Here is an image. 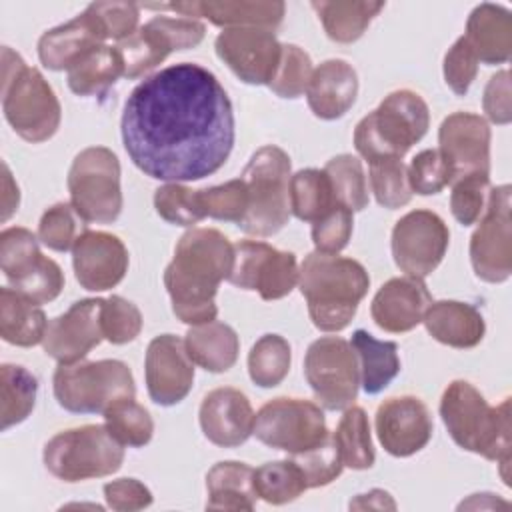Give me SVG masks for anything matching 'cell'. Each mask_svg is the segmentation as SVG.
<instances>
[{
    "instance_id": "obj_57",
    "label": "cell",
    "mask_w": 512,
    "mask_h": 512,
    "mask_svg": "<svg viewBox=\"0 0 512 512\" xmlns=\"http://www.w3.org/2000/svg\"><path fill=\"white\" fill-rule=\"evenodd\" d=\"M108 508L118 512H136L152 504V492L136 478H118L104 484Z\"/></svg>"
},
{
    "instance_id": "obj_50",
    "label": "cell",
    "mask_w": 512,
    "mask_h": 512,
    "mask_svg": "<svg viewBox=\"0 0 512 512\" xmlns=\"http://www.w3.org/2000/svg\"><path fill=\"white\" fill-rule=\"evenodd\" d=\"M102 334L112 344H128L142 330V314L138 306L122 296L102 300Z\"/></svg>"
},
{
    "instance_id": "obj_46",
    "label": "cell",
    "mask_w": 512,
    "mask_h": 512,
    "mask_svg": "<svg viewBox=\"0 0 512 512\" xmlns=\"http://www.w3.org/2000/svg\"><path fill=\"white\" fill-rule=\"evenodd\" d=\"M292 460L302 470L308 488L328 486L330 482H334L342 474V468H344L338 446H336L334 436L330 432L320 444L312 446L306 452L294 454Z\"/></svg>"
},
{
    "instance_id": "obj_16",
    "label": "cell",
    "mask_w": 512,
    "mask_h": 512,
    "mask_svg": "<svg viewBox=\"0 0 512 512\" xmlns=\"http://www.w3.org/2000/svg\"><path fill=\"white\" fill-rule=\"evenodd\" d=\"M450 242L446 222L432 210H412L392 228V256L396 266L414 278L432 274Z\"/></svg>"
},
{
    "instance_id": "obj_8",
    "label": "cell",
    "mask_w": 512,
    "mask_h": 512,
    "mask_svg": "<svg viewBox=\"0 0 512 512\" xmlns=\"http://www.w3.org/2000/svg\"><path fill=\"white\" fill-rule=\"evenodd\" d=\"M46 470L64 482L104 478L120 470L124 446L102 424H86L58 432L42 452Z\"/></svg>"
},
{
    "instance_id": "obj_43",
    "label": "cell",
    "mask_w": 512,
    "mask_h": 512,
    "mask_svg": "<svg viewBox=\"0 0 512 512\" xmlns=\"http://www.w3.org/2000/svg\"><path fill=\"white\" fill-rule=\"evenodd\" d=\"M38 236L28 228L12 226L0 234V268L10 284L32 272L42 260Z\"/></svg>"
},
{
    "instance_id": "obj_38",
    "label": "cell",
    "mask_w": 512,
    "mask_h": 512,
    "mask_svg": "<svg viewBox=\"0 0 512 512\" xmlns=\"http://www.w3.org/2000/svg\"><path fill=\"white\" fill-rule=\"evenodd\" d=\"M336 204L324 170L304 168L290 176V212L304 222H316Z\"/></svg>"
},
{
    "instance_id": "obj_47",
    "label": "cell",
    "mask_w": 512,
    "mask_h": 512,
    "mask_svg": "<svg viewBox=\"0 0 512 512\" xmlns=\"http://www.w3.org/2000/svg\"><path fill=\"white\" fill-rule=\"evenodd\" d=\"M312 72L314 68L308 52L296 44H282L280 66L268 88L280 98L294 100L306 92Z\"/></svg>"
},
{
    "instance_id": "obj_59",
    "label": "cell",
    "mask_w": 512,
    "mask_h": 512,
    "mask_svg": "<svg viewBox=\"0 0 512 512\" xmlns=\"http://www.w3.org/2000/svg\"><path fill=\"white\" fill-rule=\"evenodd\" d=\"M350 510H396V502L386 490L374 488L366 494H358L350 500Z\"/></svg>"
},
{
    "instance_id": "obj_20",
    "label": "cell",
    "mask_w": 512,
    "mask_h": 512,
    "mask_svg": "<svg viewBox=\"0 0 512 512\" xmlns=\"http://www.w3.org/2000/svg\"><path fill=\"white\" fill-rule=\"evenodd\" d=\"M376 436L382 448L406 458L420 452L432 438V416L428 406L416 396H394L376 410Z\"/></svg>"
},
{
    "instance_id": "obj_10",
    "label": "cell",
    "mask_w": 512,
    "mask_h": 512,
    "mask_svg": "<svg viewBox=\"0 0 512 512\" xmlns=\"http://www.w3.org/2000/svg\"><path fill=\"white\" fill-rule=\"evenodd\" d=\"M68 192L78 218L112 224L122 212L118 156L106 146H88L78 152L68 172Z\"/></svg>"
},
{
    "instance_id": "obj_7",
    "label": "cell",
    "mask_w": 512,
    "mask_h": 512,
    "mask_svg": "<svg viewBox=\"0 0 512 512\" xmlns=\"http://www.w3.org/2000/svg\"><path fill=\"white\" fill-rule=\"evenodd\" d=\"M290 156L274 144L258 148L242 180L248 188V212L238 224L252 236H272L290 220Z\"/></svg>"
},
{
    "instance_id": "obj_11",
    "label": "cell",
    "mask_w": 512,
    "mask_h": 512,
    "mask_svg": "<svg viewBox=\"0 0 512 512\" xmlns=\"http://www.w3.org/2000/svg\"><path fill=\"white\" fill-rule=\"evenodd\" d=\"M304 376L322 408L346 410L360 388V366L352 344L340 336L314 340L304 356Z\"/></svg>"
},
{
    "instance_id": "obj_52",
    "label": "cell",
    "mask_w": 512,
    "mask_h": 512,
    "mask_svg": "<svg viewBox=\"0 0 512 512\" xmlns=\"http://www.w3.org/2000/svg\"><path fill=\"white\" fill-rule=\"evenodd\" d=\"M352 210L346 206L334 204L330 210H326L316 222H312V242L316 252L324 254H338L344 250L352 236Z\"/></svg>"
},
{
    "instance_id": "obj_3",
    "label": "cell",
    "mask_w": 512,
    "mask_h": 512,
    "mask_svg": "<svg viewBox=\"0 0 512 512\" xmlns=\"http://www.w3.org/2000/svg\"><path fill=\"white\" fill-rule=\"evenodd\" d=\"M440 416L450 438L462 450L498 462L504 484H510V398L490 406L470 382L452 380L440 398Z\"/></svg>"
},
{
    "instance_id": "obj_1",
    "label": "cell",
    "mask_w": 512,
    "mask_h": 512,
    "mask_svg": "<svg viewBox=\"0 0 512 512\" xmlns=\"http://www.w3.org/2000/svg\"><path fill=\"white\" fill-rule=\"evenodd\" d=\"M120 134L140 172L162 182H192L226 164L236 122L218 78L200 64L180 62L130 92Z\"/></svg>"
},
{
    "instance_id": "obj_4",
    "label": "cell",
    "mask_w": 512,
    "mask_h": 512,
    "mask_svg": "<svg viewBox=\"0 0 512 512\" xmlns=\"http://www.w3.org/2000/svg\"><path fill=\"white\" fill-rule=\"evenodd\" d=\"M368 286L370 276L354 258L310 252L298 268V288L308 302L312 324L322 332L344 330Z\"/></svg>"
},
{
    "instance_id": "obj_44",
    "label": "cell",
    "mask_w": 512,
    "mask_h": 512,
    "mask_svg": "<svg viewBox=\"0 0 512 512\" xmlns=\"http://www.w3.org/2000/svg\"><path fill=\"white\" fill-rule=\"evenodd\" d=\"M196 202L202 216L240 224L248 212V188L242 178L218 186L196 190Z\"/></svg>"
},
{
    "instance_id": "obj_29",
    "label": "cell",
    "mask_w": 512,
    "mask_h": 512,
    "mask_svg": "<svg viewBox=\"0 0 512 512\" xmlns=\"http://www.w3.org/2000/svg\"><path fill=\"white\" fill-rule=\"evenodd\" d=\"M464 38L472 46L478 62L504 64L512 54V16L498 4L476 6L466 22Z\"/></svg>"
},
{
    "instance_id": "obj_32",
    "label": "cell",
    "mask_w": 512,
    "mask_h": 512,
    "mask_svg": "<svg viewBox=\"0 0 512 512\" xmlns=\"http://www.w3.org/2000/svg\"><path fill=\"white\" fill-rule=\"evenodd\" d=\"M48 320L40 304L28 300L14 288L0 290V336L12 346L30 348L42 342Z\"/></svg>"
},
{
    "instance_id": "obj_58",
    "label": "cell",
    "mask_w": 512,
    "mask_h": 512,
    "mask_svg": "<svg viewBox=\"0 0 512 512\" xmlns=\"http://www.w3.org/2000/svg\"><path fill=\"white\" fill-rule=\"evenodd\" d=\"M482 106H484L488 120L494 124H508L512 120L510 72L508 70H500L488 80L484 98H482Z\"/></svg>"
},
{
    "instance_id": "obj_18",
    "label": "cell",
    "mask_w": 512,
    "mask_h": 512,
    "mask_svg": "<svg viewBox=\"0 0 512 512\" xmlns=\"http://www.w3.org/2000/svg\"><path fill=\"white\" fill-rule=\"evenodd\" d=\"M102 298H84L74 302L64 314L48 320L42 348L58 364L82 360L104 338L102 334Z\"/></svg>"
},
{
    "instance_id": "obj_27",
    "label": "cell",
    "mask_w": 512,
    "mask_h": 512,
    "mask_svg": "<svg viewBox=\"0 0 512 512\" xmlns=\"http://www.w3.org/2000/svg\"><path fill=\"white\" fill-rule=\"evenodd\" d=\"M170 10L180 12L186 18H206L216 26L226 28H266L274 30L280 26L286 4L284 2H176L168 4Z\"/></svg>"
},
{
    "instance_id": "obj_19",
    "label": "cell",
    "mask_w": 512,
    "mask_h": 512,
    "mask_svg": "<svg viewBox=\"0 0 512 512\" xmlns=\"http://www.w3.org/2000/svg\"><path fill=\"white\" fill-rule=\"evenodd\" d=\"M144 374L152 402L160 406L182 402L194 384V362L186 352L184 340L174 334L156 336L146 350Z\"/></svg>"
},
{
    "instance_id": "obj_60",
    "label": "cell",
    "mask_w": 512,
    "mask_h": 512,
    "mask_svg": "<svg viewBox=\"0 0 512 512\" xmlns=\"http://www.w3.org/2000/svg\"><path fill=\"white\" fill-rule=\"evenodd\" d=\"M20 204V190L14 182L8 166L2 162V222H6Z\"/></svg>"
},
{
    "instance_id": "obj_21",
    "label": "cell",
    "mask_w": 512,
    "mask_h": 512,
    "mask_svg": "<svg viewBox=\"0 0 512 512\" xmlns=\"http://www.w3.org/2000/svg\"><path fill=\"white\" fill-rule=\"evenodd\" d=\"M438 144L454 180L468 174H490V126L482 116L474 112L446 116L438 130Z\"/></svg>"
},
{
    "instance_id": "obj_53",
    "label": "cell",
    "mask_w": 512,
    "mask_h": 512,
    "mask_svg": "<svg viewBox=\"0 0 512 512\" xmlns=\"http://www.w3.org/2000/svg\"><path fill=\"white\" fill-rule=\"evenodd\" d=\"M74 208L70 204L58 202L50 206L40 222H38V240L56 252L72 250L76 242V222H74Z\"/></svg>"
},
{
    "instance_id": "obj_42",
    "label": "cell",
    "mask_w": 512,
    "mask_h": 512,
    "mask_svg": "<svg viewBox=\"0 0 512 512\" xmlns=\"http://www.w3.org/2000/svg\"><path fill=\"white\" fill-rule=\"evenodd\" d=\"M330 180L336 204L346 206L352 212H360L368 206V184L362 162L352 154H338L324 166Z\"/></svg>"
},
{
    "instance_id": "obj_9",
    "label": "cell",
    "mask_w": 512,
    "mask_h": 512,
    "mask_svg": "<svg viewBox=\"0 0 512 512\" xmlns=\"http://www.w3.org/2000/svg\"><path fill=\"white\" fill-rule=\"evenodd\" d=\"M54 398L74 414H104L120 398H134L136 386L128 364L120 360H78L60 364L52 378Z\"/></svg>"
},
{
    "instance_id": "obj_41",
    "label": "cell",
    "mask_w": 512,
    "mask_h": 512,
    "mask_svg": "<svg viewBox=\"0 0 512 512\" xmlns=\"http://www.w3.org/2000/svg\"><path fill=\"white\" fill-rule=\"evenodd\" d=\"M254 488L258 498L268 504H288L308 490L302 470L294 460L266 462L254 470Z\"/></svg>"
},
{
    "instance_id": "obj_13",
    "label": "cell",
    "mask_w": 512,
    "mask_h": 512,
    "mask_svg": "<svg viewBox=\"0 0 512 512\" xmlns=\"http://www.w3.org/2000/svg\"><path fill=\"white\" fill-rule=\"evenodd\" d=\"M206 28L194 18L154 16L116 48L124 60V76L136 80L162 64L172 52L194 48L204 40Z\"/></svg>"
},
{
    "instance_id": "obj_34",
    "label": "cell",
    "mask_w": 512,
    "mask_h": 512,
    "mask_svg": "<svg viewBox=\"0 0 512 512\" xmlns=\"http://www.w3.org/2000/svg\"><path fill=\"white\" fill-rule=\"evenodd\" d=\"M124 76V60L116 46L102 44L68 70V86L78 96H104Z\"/></svg>"
},
{
    "instance_id": "obj_33",
    "label": "cell",
    "mask_w": 512,
    "mask_h": 512,
    "mask_svg": "<svg viewBox=\"0 0 512 512\" xmlns=\"http://www.w3.org/2000/svg\"><path fill=\"white\" fill-rule=\"evenodd\" d=\"M360 366V384L366 394H380L400 372L398 344L378 340L366 330H356L350 340Z\"/></svg>"
},
{
    "instance_id": "obj_26",
    "label": "cell",
    "mask_w": 512,
    "mask_h": 512,
    "mask_svg": "<svg viewBox=\"0 0 512 512\" xmlns=\"http://www.w3.org/2000/svg\"><path fill=\"white\" fill-rule=\"evenodd\" d=\"M358 96V74L346 60L330 58L314 68L306 88L312 114L320 120L342 118Z\"/></svg>"
},
{
    "instance_id": "obj_49",
    "label": "cell",
    "mask_w": 512,
    "mask_h": 512,
    "mask_svg": "<svg viewBox=\"0 0 512 512\" xmlns=\"http://www.w3.org/2000/svg\"><path fill=\"white\" fill-rule=\"evenodd\" d=\"M154 208L162 220L176 226H194L204 220L196 202V190L180 182H166L156 188Z\"/></svg>"
},
{
    "instance_id": "obj_17",
    "label": "cell",
    "mask_w": 512,
    "mask_h": 512,
    "mask_svg": "<svg viewBox=\"0 0 512 512\" xmlns=\"http://www.w3.org/2000/svg\"><path fill=\"white\" fill-rule=\"evenodd\" d=\"M218 58L246 84L270 86L282 58L274 30L226 28L214 42Z\"/></svg>"
},
{
    "instance_id": "obj_6",
    "label": "cell",
    "mask_w": 512,
    "mask_h": 512,
    "mask_svg": "<svg viewBox=\"0 0 512 512\" xmlns=\"http://www.w3.org/2000/svg\"><path fill=\"white\" fill-rule=\"evenodd\" d=\"M430 124L428 104L418 92L394 90L354 130V148L368 162L400 158L424 138Z\"/></svg>"
},
{
    "instance_id": "obj_15",
    "label": "cell",
    "mask_w": 512,
    "mask_h": 512,
    "mask_svg": "<svg viewBox=\"0 0 512 512\" xmlns=\"http://www.w3.org/2000/svg\"><path fill=\"white\" fill-rule=\"evenodd\" d=\"M228 282L242 290H254L264 300H280L298 284V262L292 252L276 250L260 240L234 244V266Z\"/></svg>"
},
{
    "instance_id": "obj_22",
    "label": "cell",
    "mask_w": 512,
    "mask_h": 512,
    "mask_svg": "<svg viewBox=\"0 0 512 512\" xmlns=\"http://www.w3.org/2000/svg\"><path fill=\"white\" fill-rule=\"evenodd\" d=\"M72 266L84 290L104 292L122 282L128 270L124 242L102 230H84L72 246Z\"/></svg>"
},
{
    "instance_id": "obj_45",
    "label": "cell",
    "mask_w": 512,
    "mask_h": 512,
    "mask_svg": "<svg viewBox=\"0 0 512 512\" xmlns=\"http://www.w3.org/2000/svg\"><path fill=\"white\" fill-rule=\"evenodd\" d=\"M370 164V188L380 206L388 210L402 208L410 202L412 190L408 184V172L400 158L374 160Z\"/></svg>"
},
{
    "instance_id": "obj_12",
    "label": "cell",
    "mask_w": 512,
    "mask_h": 512,
    "mask_svg": "<svg viewBox=\"0 0 512 512\" xmlns=\"http://www.w3.org/2000/svg\"><path fill=\"white\" fill-rule=\"evenodd\" d=\"M252 434L262 444L294 456L320 444L328 436V428L318 404L280 396L258 410Z\"/></svg>"
},
{
    "instance_id": "obj_30",
    "label": "cell",
    "mask_w": 512,
    "mask_h": 512,
    "mask_svg": "<svg viewBox=\"0 0 512 512\" xmlns=\"http://www.w3.org/2000/svg\"><path fill=\"white\" fill-rule=\"evenodd\" d=\"M190 360L206 372H226L238 360L240 340L232 326L212 320L206 324L190 326L184 338Z\"/></svg>"
},
{
    "instance_id": "obj_25",
    "label": "cell",
    "mask_w": 512,
    "mask_h": 512,
    "mask_svg": "<svg viewBox=\"0 0 512 512\" xmlns=\"http://www.w3.org/2000/svg\"><path fill=\"white\" fill-rule=\"evenodd\" d=\"M106 34L96 16L86 8L76 18L46 30L38 40L40 62L54 72L70 70L82 56L104 44Z\"/></svg>"
},
{
    "instance_id": "obj_23",
    "label": "cell",
    "mask_w": 512,
    "mask_h": 512,
    "mask_svg": "<svg viewBox=\"0 0 512 512\" xmlns=\"http://www.w3.org/2000/svg\"><path fill=\"white\" fill-rule=\"evenodd\" d=\"M254 418L248 396L230 386L208 392L198 412L202 434L220 448L244 444L252 436Z\"/></svg>"
},
{
    "instance_id": "obj_51",
    "label": "cell",
    "mask_w": 512,
    "mask_h": 512,
    "mask_svg": "<svg viewBox=\"0 0 512 512\" xmlns=\"http://www.w3.org/2000/svg\"><path fill=\"white\" fill-rule=\"evenodd\" d=\"M490 174H468L452 182L450 210L462 226H472L480 220L486 208V192Z\"/></svg>"
},
{
    "instance_id": "obj_39",
    "label": "cell",
    "mask_w": 512,
    "mask_h": 512,
    "mask_svg": "<svg viewBox=\"0 0 512 512\" xmlns=\"http://www.w3.org/2000/svg\"><path fill=\"white\" fill-rule=\"evenodd\" d=\"M290 362L292 352L288 340L280 334H264L248 354L250 380L260 388H274L288 376Z\"/></svg>"
},
{
    "instance_id": "obj_54",
    "label": "cell",
    "mask_w": 512,
    "mask_h": 512,
    "mask_svg": "<svg viewBox=\"0 0 512 512\" xmlns=\"http://www.w3.org/2000/svg\"><path fill=\"white\" fill-rule=\"evenodd\" d=\"M12 288L36 304H46L58 298V294L62 292L64 274H62V268L52 258L42 256L38 266L32 272H28L24 278L16 280Z\"/></svg>"
},
{
    "instance_id": "obj_40",
    "label": "cell",
    "mask_w": 512,
    "mask_h": 512,
    "mask_svg": "<svg viewBox=\"0 0 512 512\" xmlns=\"http://www.w3.org/2000/svg\"><path fill=\"white\" fill-rule=\"evenodd\" d=\"M104 426L122 444L142 448L152 440L154 422L150 412L134 398H120L104 410Z\"/></svg>"
},
{
    "instance_id": "obj_48",
    "label": "cell",
    "mask_w": 512,
    "mask_h": 512,
    "mask_svg": "<svg viewBox=\"0 0 512 512\" xmlns=\"http://www.w3.org/2000/svg\"><path fill=\"white\" fill-rule=\"evenodd\" d=\"M406 172H408L410 190L420 196L438 194L454 180L452 168L446 162V158L440 154L438 148L418 152L412 158Z\"/></svg>"
},
{
    "instance_id": "obj_14",
    "label": "cell",
    "mask_w": 512,
    "mask_h": 512,
    "mask_svg": "<svg viewBox=\"0 0 512 512\" xmlns=\"http://www.w3.org/2000/svg\"><path fill=\"white\" fill-rule=\"evenodd\" d=\"M508 184L490 190L484 216L470 238L474 274L490 284L506 282L512 274V218Z\"/></svg>"
},
{
    "instance_id": "obj_31",
    "label": "cell",
    "mask_w": 512,
    "mask_h": 512,
    "mask_svg": "<svg viewBox=\"0 0 512 512\" xmlns=\"http://www.w3.org/2000/svg\"><path fill=\"white\" fill-rule=\"evenodd\" d=\"M206 490L208 510L252 512L258 498L254 488V468L236 460L218 462L206 474Z\"/></svg>"
},
{
    "instance_id": "obj_37",
    "label": "cell",
    "mask_w": 512,
    "mask_h": 512,
    "mask_svg": "<svg viewBox=\"0 0 512 512\" xmlns=\"http://www.w3.org/2000/svg\"><path fill=\"white\" fill-rule=\"evenodd\" d=\"M332 436L344 466L352 470L372 468L376 454L370 438V422L364 408L354 404L348 406Z\"/></svg>"
},
{
    "instance_id": "obj_24",
    "label": "cell",
    "mask_w": 512,
    "mask_h": 512,
    "mask_svg": "<svg viewBox=\"0 0 512 512\" xmlns=\"http://www.w3.org/2000/svg\"><path fill=\"white\" fill-rule=\"evenodd\" d=\"M432 304V296L422 278L402 276L390 278L380 286L372 298L370 314L378 328L394 334L410 332L416 328L426 308Z\"/></svg>"
},
{
    "instance_id": "obj_56",
    "label": "cell",
    "mask_w": 512,
    "mask_h": 512,
    "mask_svg": "<svg viewBox=\"0 0 512 512\" xmlns=\"http://www.w3.org/2000/svg\"><path fill=\"white\" fill-rule=\"evenodd\" d=\"M442 72H444V82L454 94L464 96L470 90L478 72V58L464 36H460L452 44V48L446 52Z\"/></svg>"
},
{
    "instance_id": "obj_2",
    "label": "cell",
    "mask_w": 512,
    "mask_h": 512,
    "mask_svg": "<svg viewBox=\"0 0 512 512\" xmlns=\"http://www.w3.org/2000/svg\"><path fill=\"white\" fill-rule=\"evenodd\" d=\"M234 266V244L214 228H192L182 234L174 258L164 270V286L174 316L198 326L216 320L218 286Z\"/></svg>"
},
{
    "instance_id": "obj_5",
    "label": "cell",
    "mask_w": 512,
    "mask_h": 512,
    "mask_svg": "<svg viewBox=\"0 0 512 512\" xmlns=\"http://www.w3.org/2000/svg\"><path fill=\"white\" fill-rule=\"evenodd\" d=\"M0 94L6 122L26 142H46L60 128L62 108L52 86L8 46L2 48Z\"/></svg>"
},
{
    "instance_id": "obj_36",
    "label": "cell",
    "mask_w": 512,
    "mask_h": 512,
    "mask_svg": "<svg viewBox=\"0 0 512 512\" xmlns=\"http://www.w3.org/2000/svg\"><path fill=\"white\" fill-rule=\"evenodd\" d=\"M0 422L2 430L24 422L36 404L38 380L36 376L18 364H2L0 368Z\"/></svg>"
},
{
    "instance_id": "obj_28",
    "label": "cell",
    "mask_w": 512,
    "mask_h": 512,
    "mask_svg": "<svg viewBox=\"0 0 512 512\" xmlns=\"http://www.w3.org/2000/svg\"><path fill=\"white\" fill-rule=\"evenodd\" d=\"M422 322L434 340L452 348H474L486 332L480 310L458 300H432Z\"/></svg>"
},
{
    "instance_id": "obj_35",
    "label": "cell",
    "mask_w": 512,
    "mask_h": 512,
    "mask_svg": "<svg viewBox=\"0 0 512 512\" xmlns=\"http://www.w3.org/2000/svg\"><path fill=\"white\" fill-rule=\"evenodd\" d=\"M330 40L340 44L356 42L374 16L384 8V2H350V0H336V2H312L310 4Z\"/></svg>"
},
{
    "instance_id": "obj_55",
    "label": "cell",
    "mask_w": 512,
    "mask_h": 512,
    "mask_svg": "<svg viewBox=\"0 0 512 512\" xmlns=\"http://www.w3.org/2000/svg\"><path fill=\"white\" fill-rule=\"evenodd\" d=\"M90 12L100 22L106 38L118 44L128 40L138 30L140 6L132 2H92Z\"/></svg>"
}]
</instances>
